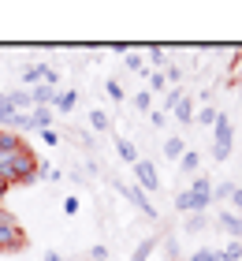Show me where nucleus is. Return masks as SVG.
<instances>
[{
    "instance_id": "5",
    "label": "nucleus",
    "mask_w": 242,
    "mask_h": 261,
    "mask_svg": "<svg viewBox=\"0 0 242 261\" xmlns=\"http://www.w3.org/2000/svg\"><path fill=\"white\" fill-rule=\"evenodd\" d=\"M135 179H138V191H156V187H160V179H156V168H153L149 157H138V164H135Z\"/></svg>"
},
{
    "instance_id": "30",
    "label": "nucleus",
    "mask_w": 242,
    "mask_h": 261,
    "mask_svg": "<svg viewBox=\"0 0 242 261\" xmlns=\"http://www.w3.org/2000/svg\"><path fill=\"white\" fill-rule=\"evenodd\" d=\"M41 138L48 142V146H56V142H60V135H56V130H52V127H45V130H41Z\"/></svg>"
},
{
    "instance_id": "38",
    "label": "nucleus",
    "mask_w": 242,
    "mask_h": 261,
    "mask_svg": "<svg viewBox=\"0 0 242 261\" xmlns=\"http://www.w3.org/2000/svg\"><path fill=\"white\" fill-rule=\"evenodd\" d=\"M0 97H4V93H0Z\"/></svg>"
},
{
    "instance_id": "34",
    "label": "nucleus",
    "mask_w": 242,
    "mask_h": 261,
    "mask_svg": "<svg viewBox=\"0 0 242 261\" xmlns=\"http://www.w3.org/2000/svg\"><path fill=\"white\" fill-rule=\"evenodd\" d=\"M8 194V179H4V172H0V198Z\"/></svg>"
},
{
    "instance_id": "16",
    "label": "nucleus",
    "mask_w": 242,
    "mask_h": 261,
    "mask_svg": "<svg viewBox=\"0 0 242 261\" xmlns=\"http://www.w3.org/2000/svg\"><path fill=\"white\" fill-rule=\"evenodd\" d=\"M52 105H56L60 112H71V109H75V90H64V93H56V101H52Z\"/></svg>"
},
{
    "instance_id": "29",
    "label": "nucleus",
    "mask_w": 242,
    "mask_h": 261,
    "mask_svg": "<svg viewBox=\"0 0 242 261\" xmlns=\"http://www.w3.org/2000/svg\"><path fill=\"white\" fill-rule=\"evenodd\" d=\"M90 257H93V261H108V246H93Z\"/></svg>"
},
{
    "instance_id": "18",
    "label": "nucleus",
    "mask_w": 242,
    "mask_h": 261,
    "mask_svg": "<svg viewBox=\"0 0 242 261\" xmlns=\"http://www.w3.org/2000/svg\"><path fill=\"white\" fill-rule=\"evenodd\" d=\"M205 228V213H190V217H186V231L194 235V231H201Z\"/></svg>"
},
{
    "instance_id": "20",
    "label": "nucleus",
    "mask_w": 242,
    "mask_h": 261,
    "mask_svg": "<svg viewBox=\"0 0 242 261\" xmlns=\"http://www.w3.org/2000/svg\"><path fill=\"white\" fill-rule=\"evenodd\" d=\"M231 191H235L231 183H220V187H212V201H227V198H231Z\"/></svg>"
},
{
    "instance_id": "32",
    "label": "nucleus",
    "mask_w": 242,
    "mask_h": 261,
    "mask_svg": "<svg viewBox=\"0 0 242 261\" xmlns=\"http://www.w3.org/2000/svg\"><path fill=\"white\" fill-rule=\"evenodd\" d=\"M78 205H82V201H78V198H67V201H64V209L71 213V217H75V213H78Z\"/></svg>"
},
{
    "instance_id": "8",
    "label": "nucleus",
    "mask_w": 242,
    "mask_h": 261,
    "mask_svg": "<svg viewBox=\"0 0 242 261\" xmlns=\"http://www.w3.org/2000/svg\"><path fill=\"white\" fill-rule=\"evenodd\" d=\"M30 97H34V109H48V105L56 101V86L52 82H41V86L30 90Z\"/></svg>"
},
{
    "instance_id": "2",
    "label": "nucleus",
    "mask_w": 242,
    "mask_h": 261,
    "mask_svg": "<svg viewBox=\"0 0 242 261\" xmlns=\"http://www.w3.org/2000/svg\"><path fill=\"white\" fill-rule=\"evenodd\" d=\"M205 205H212V183H209V175H194L190 191H183L175 198V209L179 213H205Z\"/></svg>"
},
{
    "instance_id": "3",
    "label": "nucleus",
    "mask_w": 242,
    "mask_h": 261,
    "mask_svg": "<svg viewBox=\"0 0 242 261\" xmlns=\"http://www.w3.org/2000/svg\"><path fill=\"white\" fill-rule=\"evenodd\" d=\"M15 250H26V231L19 228L11 213L0 209V254H15Z\"/></svg>"
},
{
    "instance_id": "24",
    "label": "nucleus",
    "mask_w": 242,
    "mask_h": 261,
    "mask_svg": "<svg viewBox=\"0 0 242 261\" xmlns=\"http://www.w3.org/2000/svg\"><path fill=\"white\" fill-rule=\"evenodd\" d=\"M186 261H212V250H209V246H201V250H194Z\"/></svg>"
},
{
    "instance_id": "9",
    "label": "nucleus",
    "mask_w": 242,
    "mask_h": 261,
    "mask_svg": "<svg viewBox=\"0 0 242 261\" xmlns=\"http://www.w3.org/2000/svg\"><path fill=\"white\" fill-rule=\"evenodd\" d=\"M156 243H160V239H156V235H145V239L135 246V254H130V261H149V254L156 250Z\"/></svg>"
},
{
    "instance_id": "17",
    "label": "nucleus",
    "mask_w": 242,
    "mask_h": 261,
    "mask_svg": "<svg viewBox=\"0 0 242 261\" xmlns=\"http://www.w3.org/2000/svg\"><path fill=\"white\" fill-rule=\"evenodd\" d=\"M119 157L130 161V164H138V146H135V142H119Z\"/></svg>"
},
{
    "instance_id": "7",
    "label": "nucleus",
    "mask_w": 242,
    "mask_h": 261,
    "mask_svg": "<svg viewBox=\"0 0 242 261\" xmlns=\"http://www.w3.org/2000/svg\"><path fill=\"white\" fill-rule=\"evenodd\" d=\"M116 187H119V194H123V198L130 201V205H138V209H142L149 220H156V209H153V201L145 198V194L138 191V187H130V183H116Z\"/></svg>"
},
{
    "instance_id": "1",
    "label": "nucleus",
    "mask_w": 242,
    "mask_h": 261,
    "mask_svg": "<svg viewBox=\"0 0 242 261\" xmlns=\"http://www.w3.org/2000/svg\"><path fill=\"white\" fill-rule=\"evenodd\" d=\"M34 168H38V157L22 146V138L11 130H0V172H4L8 187H30Z\"/></svg>"
},
{
    "instance_id": "12",
    "label": "nucleus",
    "mask_w": 242,
    "mask_h": 261,
    "mask_svg": "<svg viewBox=\"0 0 242 261\" xmlns=\"http://www.w3.org/2000/svg\"><path fill=\"white\" fill-rule=\"evenodd\" d=\"M175 120L179 123H194V101L186 97V93H183V101L175 105Z\"/></svg>"
},
{
    "instance_id": "15",
    "label": "nucleus",
    "mask_w": 242,
    "mask_h": 261,
    "mask_svg": "<svg viewBox=\"0 0 242 261\" xmlns=\"http://www.w3.org/2000/svg\"><path fill=\"white\" fill-rule=\"evenodd\" d=\"M179 168H183L186 175H194V172L201 168V157H198V153H194V149H186L183 157H179Z\"/></svg>"
},
{
    "instance_id": "37",
    "label": "nucleus",
    "mask_w": 242,
    "mask_h": 261,
    "mask_svg": "<svg viewBox=\"0 0 242 261\" xmlns=\"http://www.w3.org/2000/svg\"><path fill=\"white\" fill-rule=\"evenodd\" d=\"M238 220H242V213H238Z\"/></svg>"
},
{
    "instance_id": "21",
    "label": "nucleus",
    "mask_w": 242,
    "mask_h": 261,
    "mask_svg": "<svg viewBox=\"0 0 242 261\" xmlns=\"http://www.w3.org/2000/svg\"><path fill=\"white\" fill-rule=\"evenodd\" d=\"M216 116H220L216 109H201V116H194V120H201L205 127H212V123H216Z\"/></svg>"
},
{
    "instance_id": "14",
    "label": "nucleus",
    "mask_w": 242,
    "mask_h": 261,
    "mask_svg": "<svg viewBox=\"0 0 242 261\" xmlns=\"http://www.w3.org/2000/svg\"><path fill=\"white\" fill-rule=\"evenodd\" d=\"M19 116H22V112L11 109L8 97H0V123H4V127H15V123H19Z\"/></svg>"
},
{
    "instance_id": "31",
    "label": "nucleus",
    "mask_w": 242,
    "mask_h": 261,
    "mask_svg": "<svg viewBox=\"0 0 242 261\" xmlns=\"http://www.w3.org/2000/svg\"><path fill=\"white\" fill-rule=\"evenodd\" d=\"M179 101H183V90H172V93H168V109H175Z\"/></svg>"
},
{
    "instance_id": "33",
    "label": "nucleus",
    "mask_w": 242,
    "mask_h": 261,
    "mask_svg": "<svg viewBox=\"0 0 242 261\" xmlns=\"http://www.w3.org/2000/svg\"><path fill=\"white\" fill-rule=\"evenodd\" d=\"M127 67L130 71H142V56H127Z\"/></svg>"
},
{
    "instance_id": "11",
    "label": "nucleus",
    "mask_w": 242,
    "mask_h": 261,
    "mask_svg": "<svg viewBox=\"0 0 242 261\" xmlns=\"http://www.w3.org/2000/svg\"><path fill=\"white\" fill-rule=\"evenodd\" d=\"M8 105L15 112H26L30 105H34V97H30V90H15V93H8Z\"/></svg>"
},
{
    "instance_id": "22",
    "label": "nucleus",
    "mask_w": 242,
    "mask_h": 261,
    "mask_svg": "<svg viewBox=\"0 0 242 261\" xmlns=\"http://www.w3.org/2000/svg\"><path fill=\"white\" fill-rule=\"evenodd\" d=\"M90 123H93L97 130H108V116H104V112H90Z\"/></svg>"
},
{
    "instance_id": "6",
    "label": "nucleus",
    "mask_w": 242,
    "mask_h": 261,
    "mask_svg": "<svg viewBox=\"0 0 242 261\" xmlns=\"http://www.w3.org/2000/svg\"><path fill=\"white\" fill-rule=\"evenodd\" d=\"M48 123H52V109H34V112H22L19 116V130H45Z\"/></svg>"
},
{
    "instance_id": "23",
    "label": "nucleus",
    "mask_w": 242,
    "mask_h": 261,
    "mask_svg": "<svg viewBox=\"0 0 242 261\" xmlns=\"http://www.w3.org/2000/svg\"><path fill=\"white\" fill-rule=\"evenodd\" d=\"M227 201H231V213H242V187H235V191H231V198H227Z\"/></svg>"
},
{
    "instance_id": "36",
    "label": "nucleus",
    "mask_w": 242,
    "mask_h": 261,
    "mask_svg": "<svg viewBox=\"0 0 242 261\" xmlns=\"http://www.w3.org/2000/svg\"><path fill=\"white\" fill-rule=\"evenodd\" d=\"M212 261H227V257H224V250H212Z\"/></svg>"
},
{
    "instance_id": "10",
    "label": "nucleus",
    "mask_w": 242,
    "mask_h": 261,
    "mask_svg": "<svg viewBox=\"0 0 242 261\" xmlns=\"http://www.w3.org/2000/svg\"><path fill=\"white\" fill-rule=\"evenodd\" d=\"M220 224H224V231H227V235H235V239L242 235V220H238V213L224 209V213H220Z\"/></svg>"
},
{
    "instance_id": "13",
    "label": "nucleus",
    "mask_w": 242,
    "mask_h": 261,
    "mask_svg": "<svg viewBox=\"0 0 242 261\" xmlns=\"http://www.w3.org/2000/svg\"><path fill=\"white\" fill-rule=\"evenodd\" d=\"M183 153H186V142H183V138H168V142H164V157H168V161H179Z\"/></svg>"
},
{
    "instance_id": "35",
    "label": "nucleus",
    "mask_w": 242,
    "mask_h": 261,
    "mask_svg": "<svg viewBox=\"0 0 242 261\" xmlns=\"http://www.w3.org/2000/svg\"><path fill=\"white\" fill-rule=\"evenodd\" d=\"M45 261H64V257H60V254H52V250H48V254H45Z\"/></svg>"
},
{
    "instance_id": "28",
    "label": "nucleus",
    "mask_w": 242,
    "mask_h": 261,
    "mask_svg": "<svg viewBox=\"0 0 242 261\" xmlns=\"http://www.w3.org/2000/svg\"><path fill=\"white\" fill-rule=\"evenodd\" d=\"M135 105H138V109L145 112V109H149V105H153V97H149V93H145V90H142V93H138V97H135Z\"/></svg>"
},
{
    "instance_id": "19",
    "label": "nucleus",
    "mask_w": 242,
    "mask_h": 261,
    "mask_svg": "<svg viewBox=\"0 0 242 261\" xmlns=\"http://www.w3.org/2000/svg\"><path fill=\"white\" fill-rule=\"evenodd\" d=\"M224 257H227V261H238V257H242V243H238V239H231V243L224 246Z\"/></svg>"
},
{
    "instance_id": "25",
    "label": "nucleus",
    "mask_w": 242,
    "mask_h": 261,
    "mask_svg": "<svg viewBox=\"0 0 242 261\" xmlns=\"http://www.w3.org/2000/svg\"><path fill=\"white\" fill-rule=\"evenodd\" d=\"M108 97H112V101H123V86H119V82H108Z\"/></svg>"
},
{
    "instance_id": "26",
    "label": "nucleus",
    "mask_w": 242,
    "mask_h": 261,
    "mask_svg": "<svg viewBox=\"0 0 242 261\" xmlns=\"http://www.w3.org/2000/svg\"><path fill=\"white\" fill-rule=\"evenodd\" d=\"M153 64H156V67H168V56H164V49H160V45L153 49Z\"/></svg>"
},
{
    "instance_id": "4",
    "label": "nucleus",
    "mask_w": 242,
    "mask_h": 261,
    "mask_svg": "<svg viewBox=\"0 0 242 261\" xmlns=\"http://www.w3.org/2000/svg\"><path fill=\"white\" fill-rule=\"evenodd\" d=\"M212 130H216L212 157H216V161H227V153H231V116L220 112V116H216V123H212Z\"/></svg>"
},
{
    "instance_id": "27",
    "label": "nucleus",
    "mask_w": 242,
    "mask_h": 261,
    "mask_svg": "<svg viewBox=\"0 0 242 261\" xmlns=\"http://www.w3.org/2000/svg\"><path fill=\"white\" fill-rule=\"evenodd\" d=\"M160 75H164V79H172V82H179V75H183V71H179L175 64H168V67L160 71Z\"/></svg>"
}]
</instances>
